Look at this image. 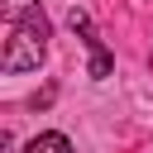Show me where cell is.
Returning <instances> with one entry per match:
<instances>
[{
  "mask_svg": "<svg viewBox=\"0 0 153 153\" xmlns=\"http://www.w3.org/2000/svg\"><path fill=\"white\" fill-rule=\"evenodd\" d=\"M43 53H48V19H43V10H29V14L10 19L0 67L5 72H29V67L43 62Z\"/></svg>",
  "mask_w": 153,
  "mask_h": 153,
  "instance_id": "1",
  "label": "cell"
},
{
  "mask_svg": "<svg viewBox=\"0 0 153 153\" xmlns=\"http://www.w3.org/2000/svg\"><path fill=\"white\" fill-rule=\"evenodd\" d=\"M24 153H72V139H67V134H57V129H48V134L29 139V143H24Z\"/></svg>",
  "mask_w": 153,
  "mask_h": 153,
  "instance_id": "2",
  "label": "cell"
},
{
  "mask_svg": "<svg viewBox=\"0 0 153 153\" xmlns=\"http://www.w3.org/2000/svg\"><path fill=\"white\" fill-rule=\"evenodd\" d=\"M86 53H91V76H96V81H105V76H110V67H115V57L105 53V43H100V38H96V43H86Z\"/></svg>",
  "mask_w": 153,
  "mask_h": 153,
  "instance_id": "3",
  "label": "cell"
}]
</instances>
